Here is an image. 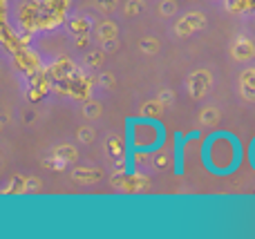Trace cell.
I'll list each match as a JSON object with an SVG mask.
<instances>
[{"mask_svg":"<svg viewBox=\"0 0 255 239\" xmlns=\"http://www.w3.org/2000/svg\"><path fill=\"white\" fill-rule=\"evenodd\" d=\"M244 150L240 146V139L231 132H215L204 141L202 161L204 168L213 174H231L242 163Z\"/></svg>","mask_w":255,"mask_h":239,"instance_id":"6da1fadb","label":"cell"},{"mask_svg":"<svg viewBox=\"0 0 255 239\" xmlns=\"http://www.w3.org/2000/svg\"><path fill=\"white\" fill-rule=\"evenodd\" d=\"M130 130H128V139H130V150L145 155L157 148L163 146L166 141V130L161 123L150 119H130L128 121Z\"/></svg>","mask_w":255,"mask_h":239,"instance_id":"7a4b0ae2","label":"cell"},{"mask_svg":"<svg viewBox=\"0 0 255 239\" xmlns=\"http://www.w3.org/2000/svg\"><path fill=\"white\" fill-rule=\"evenodd\" d=\"M184 141H186V137H181V134L177 132L175 134V143H177V148H175V172L177 174L184 172Z\"/></svg>","mask_w":255,"mask_h":239,"instance_id":"3957f363","label":"cell"},{"mask_svg":"<svg viewBox=\"0 0 255 239\" xmlns=\"http://www.w3.org/2000/svg\"><path fill=\"white\" fill-rule=\"evenodd\" d=\"M249 157H251V163H253V168H255V139H253L251 148H249Z\"/></svg>","mask_w":255,"mask_h":239,"instance_id":"277c9868","label":"cell"}]
</instances>
